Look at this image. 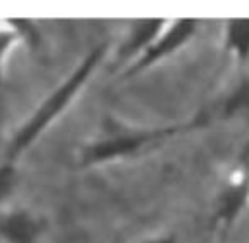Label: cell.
Wrapping results in <instances>:
<instances>
[{
	"instance_id": "obj_1",
	"label": "cell",
	"mask_w": 249,
	"mask_h": 243,
	"mask_svg": "<svg viewBox=\"0 0 249 243\" xmlns=\"http://www.w3.org/2000/svg\"><path fill=\"white\" fill-rule=\"evenodd\" d=\"M101 54H103L101 49H95L93 52H89L80 62V66L41 103V107L35 111V115L16 132V136H14L12 144H10V159L18 157L27 146H31V142L66 109V105L72 101V97L80 91V87L91 76V70L95 68V64L101 58Z\"/></svg>"
},
{
	"instance_id": "obj_2",
	"label": "cell",
	"mask_w": 249,
	"mask_h": 243,
	"mask_svg": "<svg viewBox=\"0 0 249 243\" xmlns=\"http://www.w3.org/2000/svg\"><path fill=\"white\" fill-rule=\"evenodd\" d=\"M181 130V126H175V128H165V130H117L113 134H107L103 140L95 142L91 148L86 150V156L84 159L88 163H95V161H107V159H113V157H121V156H126L130 152H136L140 150L142 146L150 144L152 140H158V138H163L167 134H173Z\"/></svg>"
},
{
	"instance_id": "obj_3",
	"label": "cell",
	"mask_w": 249,
	"mask_h": 243,
	"mask_svg": "<svg viewBox=\"0 0 249 243\" xmlns=\"http://www.w3.org/2000/svg\"><path fill=\"white\" fill-rule=\"evenodd\" d=\"M247 198H249V146L243 150L239 163L226 185V191L218 204L216 220L222 226L231 224L233 218L239 214V210L245 206Z\"/></svg>"
},
{
	"instance_id": "obj_4",
	"label": "cell",
	"mask_w": 249,
	"mask_h": 243,
	"mask_svg": "<svg viewBox=\"0 0 249 243\" xmlns=\"http://www.w3.org/2000/svg\"><path fill=\"white\" fill-rule=\"evenodd\" d=\"M195 25H196L195 19H177V21H173V23L165 29V33H163V35L160 33V35L152 41V45L136 58V62L130 64V68L126 70V74L130 76L132 72H138V70L146 68L148 64H154L156 60H160V58H163L165 54L173 52L177 47H181V45L193 35Z\"/></svg>"
},
{
	"instance_id": "obj_5",
	"label": "cell",
	"mask_w": 249,
	"mask_h": 243,
	"mask_svg": "<svg viewBox=\"0 0 249 243\" xmlns=\"http://www.w3.org/2000/svg\"><path fill=\"white\" fill-rule=\"evenodd\" d=\"M39 222L25 212L0 216V233L12 243H33L39 235Z\"/></svg>"
},
{
	"instance_id": "obj_6",
	"label": "cell",
	"mask_w": 249,
	"mask_h": 243,
	"mask_svg": "<svg viewBox=\"0 0 249 243\" xmlns=\"http://www.w3.org/2000/svg\"><path fill=\"white\" fill-rule=\"evenodd\" d=\"M226 41L237 56L247 60L249 58V19H231L226 29Z\"/></svg>"
},
{
	"instance_id": "obj_7",
	"label": "cell",
	"mask_w": 249,
	"mask_h": 243,
	"mask_svg": "<svg viewBox=\"0 0 249 243\" xmlns=\"http://www.w3.org/2000/svg\"><path fill=\"white\" fill-rule=\"evenodd\" d=\"M14 179H16V171H14L12 163L0 165V202H2V198L12 191Z\"/></svg>"
},
{
	"instance_id": "obj_8",
	"label": "cell",
	"mask_w": 249,
	"mask_h": 243,
	"mask_svg": "<svg viewBox=\"0 0 249 243\" xmlns=\"http://www.w3.org/2000/svg\"><path fill=\"white\" fill-rule=\"evenodd\" d=\"M18 35L12 29H4L0 27V80H2V64H4V56L10 51V47L16 43Z\"/></svg>"
},
{
	"instance_id": "obj_9",
	"label": "cell",
	"mask_w": 249,
	"mask_h": 243,
	"mask_svg": "<svg viewBox=\"0 0 249 243\" xmlns=\"http://www.w3.org/2000/svg\"><path fill=\"white\" fill-rule=\"evenodd\" d=\"M243 107H249V84H245L241 89H237L228 103V111H237Z\"/></svg>"
},
{
	"instance_id": "obj_10",
	"label": "cell",
	"mask_w": 249,
	"mask_h": 243,
	"mask_svg": "<svg viewBox=\"0 0 249 243\" xmlns=\"http://www.w3.org/2000/svg\"><path fill=\"white\" fill-rule=\"evenodd\" d=\"M148 243H175L171 237H161V239H154V241H148Z\"/></svg>"
}]
</instances>
